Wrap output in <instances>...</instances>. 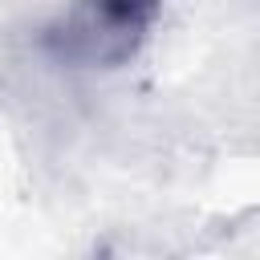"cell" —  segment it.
Segmentation results:
<instances>
[{"mask_svg": "<svg viewBox=\"0 0 260 260\" xmlns=\"http://www.w3.org/2000/svg\"><path fill=\"white\" fill-rule=\"evenodd\" d=\"M162 20V0H69L45 28V49L89 73L130 65Z\"/></svg>", "mask_w": 260, "mask_h": 260, "instance_id": "6da1fadb", "label": "cell"}]
</instances>
